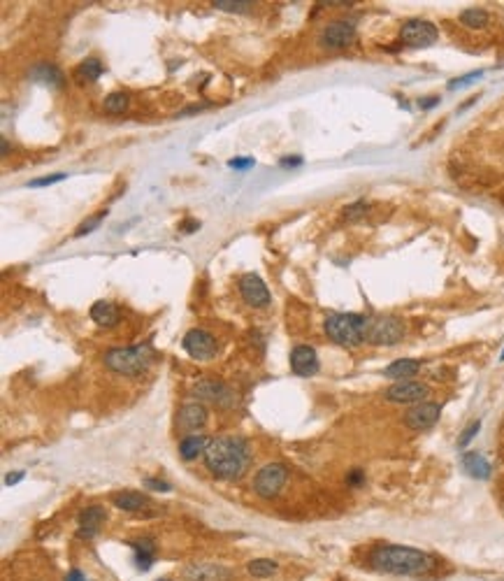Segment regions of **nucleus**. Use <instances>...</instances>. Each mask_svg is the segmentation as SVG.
Instances as JSON below:
<instances>
[{"instance_id":"obj_43","label":"nucleus","mask_w":504,"mask_h":581,"mask_svg":"<svg viewBox=\"0 0 504 581\" xmlns=\"http://www.w3.org/2000/svg\"><path fill=\"white\" fill-rule=\"evenodd\" d=\"M500 361H504V349H502V354H500Z\"/></svg>"},{"instance_id":"obj_21","label":"nucleus","mask_w":504,"mask_h":581,"mask_svg":"<svg viewBox=\"0 0 504 581\" xmlns=\"http://www.w3.org/2000/svg\"><path fill=\"white\" fill-rule=\"evenodd\" d=\"M91 319H93L98 326L112 328L119 324V307L110 300H98L93 307H91Z\"/></svg>"},{"instance_id":"obj_36","label":"nucleus","mask_w":504,"mask_h":581,"mask_svg":"<svg viewBox=\"0 0 504 581\" xmlns=\"http://www.w3.org/2000/svg\"><path fill=\"white\" fill-rule=\"evenodd\" d=\"M228 165H231L233 170H247V167L254 165V158H233L228 160Z\"/></svg>"},{"instance_id":"obj_3","label":"nucleus","mask_w":504,"mask_h":581,"mask_svg":"<svg viewBox=\"0 0 504 581\" xmlns=\"http://www.w3.org/2000/svg\"><path fill=\"white\" fill-rule=\"evenodd\" d=\"M370 317L363 314H330L325 319V335L335 344L342 347H358L365 342V333H368Z\"/></svg>"},{"instance_id":"obj_2","label":"nucleus","mask_w":504,"mask_h":581,"mask_svg":"<svg viewBox=\"0 0 504 581\" xmlns=\"http://www.w3.org/2000/svg\"><path fill=\"white\" fill-rule=\"evenodd\" d=\"M370 563L377 572L395 577H421L434 568V561L425 551L400 544L377 547L370 556Z\"/></svg>"},{"instance_id":"obj_37","label":"nucleus","mask_w":504,"mask_h":581,"mask_svg":"<svg viewBox=\"0 0 504 581\" xmlns=\"http://www.w3.org/2000/svg\"><path fill=\"white\" fill-rule=\"evenodd\" d=\"M365 481V472L363 470H351L349 477H347V484L349 486H361Z\"/></svg>"},{"instance_id":"obj_30","label":"nucleus","mask_w":504,"mask_h":581,"mask_svg":"<svg viewBox=\"0 0 504 581\" xmlns=\"http://www.w3.org/2000/svg\"><path fill=\"white\" fill-rule=\"evenodd\" d=\"M105 217H107V210H103L101 214H96V217L86 219V221H84V224L77 228V233H75V235H77V238H82V235H86V233H93L96 228L101 226V221H103Z\"/></svg>"},{"instance_id":"obj_5","label":"nucleus","mask_w":504,"mask_h":581,"mask_svg":"<svg viewBox=\"0 0 504 581\" xmlns=\"http://www.w3.org/2000/svg\"><path fill=\"white\" fill-rule=\"evenodd\" d=\"M407 328H404V321L398 317H374L368 324V333H365V342L379 344V347H391V344H398Z\"/></svg>"},{"instance_id":"obj_29","label":"nucleus","mask_w":504,"mask_h":581,"mask_svg":"<svg viewBox=\"0 0 504 581\" xmlns=\"http://www.w3.org/2000/svg\"><path fill=\"white\" fill-rule=\"evenodd\" d=\"M212 5L224 12H249L254 3L251 0H214Z\"/></svg>"},{"instance_id":"obj_31","label":"nucleus","mask_w":504,"mask_h":581,"mask_svg":"<svg viewBox=\"0 0 504 581\" xmlns=\"http://www.w3.org/2000/svg\"><path fill=\"white\" fill-rule=\"evenodd\" d=\"M479 430H481V421H472V423H470V426L463 430L460 440H458V447H460V449H463V447H467L470 442L477 438V433H479Z\"/></svg>"},{"instance_id":"obj_41","label":"nucleus","mask_w":504,"mask_h":581,"mask_svg":"<svg viewBox=\"0 0 504 581\" xmlns=\"http://www.w3.org/2000/svg\"><path fill=\"white\" fill-rule=\"evenodd\" d=\"M195 228H200V224H195V221H188V224H184V231H186V233L195 231Z\"/></svg>"},{"instance_id":"obj_10","label":"nucleus","mask_w":504,"mask_h":581,"mask_svg":"<svg viewBox=\"0 0 504 581\" xmlns=\"http://www.w3.org/2000/svg\"><path fill=\"white\" fill-rule=\"evenodd\" d=\"M384 395H386L388 402L418 404V402H425V397L430 395V386L423 384V381L404 379V381H395L391 388H386Z\"/></svg>"},{"instance_id":"obj_4","label":"nucleus","mask_w":504,"mask_h":581,"mask_svg":"<svg viewBox=\"0 0 504 581\" xmlns=\"http://www.w3.org/2000/svg\"><path fill=\"white\" fill-rule=\"evenodd\" d=\"M151 358H154V351H151L149 344H142V347H119L110 349L105 354V365L112 372L119 374H140L151 365Z\"/></svg>"},{"instance_id":"obj_7","label":"nucleus","mask_w":504,"mask_h":581,"mask_svg":"<svg viewBox=\"0 0 504 581\" xmlns=\"http://www.w3.org/2000/svg\"><path fill=\"white\" fill-rule=\"evenodd\" d=\"M437 37H439L437 26L425 19H411L400 28V40L407 44V47H430V44L437 42Z\"/></svg>"},{"instance_id":"obj_38","label":"nucleus","mask_w":504,"mask_h":581,"mask_svg":"<svg viewBox=\"0 0 504 581\" xmlns=\"http://www.w3.org/2000/svg\"><path fill=\"white\" fill-rule=\"evenodd\" d=\"M21 479H24V472H14V475H7V477H5V484H7V486L19 484Z\"/></svg>"},{"instance_id":"obj_1","label":"nucleus","mask_w":504,"mask_h":581,"mask_svg":"<svg viewBox=\"0 0 504 581\" xmlns=\"http://www.w3.org/2000/svg\"><path fill=\"white\" fill-rule=\"evenodd\" d=\"M205 465L217 479L235 481L247 472L251 463V451L242 438H217L205 451Z\"/></svg>"},{"instance_id":"obj_26","label":"nucleus","mask_w":504,"mask_h":581,"mask_svg":"<svg viewBox=\"0 0 504 581\" xmlns=\"http://www.w3.org/2000/svg\"><path fill=\"white\" fill-rule=\"evenodd\" d=\"M488 21H491V17H488V12L481 10V7H470V10L460 12V24L467 28H484L488 26Z\"/></svg>"},{"instance_id":"obj_19","label":"nucleus","mask_w":504,"mask_h":581,"mask_svg":"<svg viewBox=\"0 0 504 581\" xmlns=\"http://www.w3.org/2000/svg\"><path fill=\"white\" fill-rule=\"evenodd\" d=\"M112 504L121 511H142L147 509L149 498L137 491H119L112 495Z\"/></svg>"},{"instance_id":"obj_35","label":"nucleus","mask_w":504,"mask_h":581,"mask_svg":"<svg viewBox=\"0 0 504 581\" xmlns=\"http://www.w3.org/2000/svg\"><path fill=\"white\" fill-rule=\"evenodd\" d=\"M144 486L154 488V491H163V493L172 491V486L167 484V481H160V479H151V477H147V479H144Z\"/></svg>"},{"instance_id":"obj_18","label":"nucleus","mask_w":504,"mask_h":581,"mask_svg":"<svg viewBox=\"0 0 504 581\" xmlns=\"http://www.w3.org/2000/svg\"><path fill=\"white\" fill-rule=\"evenodd\" d=\"M460 463H463V470L467 472L470 477H474V479L491 477V463H488L479 451H465Z\"/></svg>"},{"instance_id":"obj_16","label":"nucleus","mask_w":504,"mask_h":581,"mask_svg":"<svg viewBox=\"0 0 504 581\" xmlns=\"http://www.w3.org/2000/svg\"><path fill=\"white\" fill-rule=\"evenodd\" d=\"M291 370L297 377H311V374L318 372V356L311 347H295L291 351Z\"/></svg>"},{"instance_id":"obj_27","label":"nucleus","mask_w":504,"mask_h":581,"mask_svg":"<svg viewBox=\"0 0 504 581\" xmlns=\"http://www.w3.org/2000/svg\"><path fill=\"white\" fill-rule=\"evenodd\" d=\"M279 565L270 561V558H256V561H251L247 565V570H249V575L251 577H256V579H267V577H272L274 572H277Z\"/></svg>"},{"instance_id":"obj_6","label":"nucleus","mask_w":504,"mask_h":581,"mask_svg":"<svg viewBox=\"0 0 504 581\" xmlns=\"http://www.w3.org/2000/svg\"><path fill=\"white\" fill-rule=\"evenodd\" d=\"M286 479H288L286 465L270 463V465H265L263 470H258V475L254 479V491L261 495V498L272 500V498H277V495L281 493V488H284Z\"/></svg>"},{"instance_id":"obj_9","label":"nucleus","mask_w":504,"mask_h":581,"mask_svg":"<svg viewBox=\"0 0 504 581\" xmlns=\"http://www.w3.org/2000/svg\"><path fill=\"white\" fill-rule=\"evenodd\" d=\"M181 347H184L186 354L190 358H195V361H209V358L217 356V351H219L217 338L207 331H200V328L188 331L184 335V340H181Z\"/></svg>"},{"instance_id":"obj_32","label":"nucleus","mask_w":504,"mask_h":581,"mask_svg":"<svg viewBox=\"0 0 504 581\" xmlns=\"http://www.w3.org/2000/svg\"><path fill=\"white\" fill-rule=\"evenodd\" d=\"M65 179V174L60 172V174H49V177H40V179H33V181H28V186L30 189H40V186H51V184H56V181H63Z\"/></svg>"},{"instance_id":"obj_25","label":"nucleus","mask_w":504,"mask_h":581,"mask_svg":"<svg viewBox=\"0 0 504 581\" xmlns=\"http://www.w3.org/2000/svg\"><path fill=\"white\" fill-rule=\"evenodd\" d=\"M131 547L135 549V561H137V568L140 570H149L151 563H154V542L151 540H137V542H131Z\"/></svg>"},{"instance_id":"obj_39","label":"nucleus","mask_w":504,"mask_h":581,"mask_svg":"<svg viewBox=\"0 0 504 581\" xmlns=\"http://www.w3.org/2000/svg\"><path fill=\"white\" fill-rule=\"evenodd\" d=\"M279 163H281V167H295V165L302 163V158H297V156L295 158H281Z\"/></svg>"},{"instance_id":"obj_22","label":"nucleus","mask_w":504,"mask_h":581,"mask_svg":"<svg viewBox=\"0 0 504 581\" xmlns=\"http://www.w3.org/2000/svg\"><path fill=\"white\" fill-rule=\"evenodd\" d=\"M209 442L212 440H207L205 435H186V438L179 442V456L184 458V461H195L198 456L207 451Z\"/></svg>"},{"instance_id":"obj_34","label":"nucleus","mask_w":504,"mask_h":581,"mask_svg":"<svg viewBox=\"0 0 504 581\" xmlns=\"http://www.w3.org/2000/svg\"><path fill=\"white\" fill-rule=\"evenodd\" d=\"M365 212H368V203L361 200V203H356V205H351V208H347V214H344V217L354 221V219H358V217H363Z\"/></svg>"},{"instance_id":"obj_28","label":"nucleus","mask_w":504,"mask_h":581,"mask_svg":"<svg viewBox=\"0 0 504 581\" xmlns=\"http://www.w3.org/2000/svg\"><path fill=\"white\" fill-rule=\"evenodd\" d=\"M128 110V96L126 94H110L105 98V112L110 114H124Z\"/></svg>"},{"instance_id":"obj_42","label":"nucleus","mask_w":504,"mask_h":581,"mask_svg":"<svg viewBox=\"0 0 504 581\" xmlns=\"http://www.w3.org/2000/svg\"><path fill=\"white\" fill-rule=\"evenodd\" d=\"M439 103V98H432V101H423L421 107H432V105H437Z\"/></svg>"},{"instance_id":"obj_40","label":"nucleus","mask_w":504,"mask_h":581,"mask_svg":"<svg viewBox=\"0 0 504 581\" xmlns=\"http://www.w3.org/2000/svg\"><path fill=\"white\" fill-rule=\"evenodd\" d=\"M65 581H89V579H86V577H84V575H82V572H79V570H72V572H70V575H67V577H65Z\"/></svg>"},{"instance_id":"obj_11","label":"nucleus","mask_w":504,"mask_h":581,"mask_svg":"<svg viewBox=\"0 0 504 581\" xmlns=\"http://www.w3.org/2000/svg\"><path fill=\"white\" fill-rule=\"evenodd\" d=\"M193 395L198 400H207L212 404H219V407H228V404L235 402V393L231 386H226L224 381L217 379H200L193 384Z\"/></svg>"},{"instance_id":"obj_20","label":"nucleus","mask_w":504,"mask_h":581,"mask_svg":"<svg viewBox=\"0 0 504 581\" xmlns=\"http://www.w3.org/2000/svg\"><path fill=\"white\" fill-rule=\"evenodd\" d=\"M418 370H421V361H416V358H400V361H393L384 370V377L395 379V381H404L409 377H416Z\"/></svg>"},{"instance_id":"obj_33","label":"nucleus","mask_w":504,"mask_h":581,"mask_svg":"<svg viewBox=\"0 0 504 581\" xmlns=\"http://www.w3.org/2000/svg\"><path fill=\"white\" fill-rule=\"evenodd\" d=\"M481 77V72H470L465 75V77H458L455 82L448 84V91H455V89H463V87H470V84H474L477 79Z\"/></svg>"},{"instance_id":"obj_17","label":"nucleus","mask_w":504,"mask_h":581,"mask_svg":"<svg viewBox=\"0 0 504 581\" xmlns=\"http://www.w3.org/2000/svg\"><path fill=\"white\" fill-rule=\"evenodd\" d=\"M207 423V409L202 407L200 402H188L179 409V426L184 430H198Z\"/></svg>"},{"instance_id":"obj_15","label":"nucleus","mask_w":504,"mask_h":581,"mask_svg":"<svg viewBox=\"0 0 504 581\" xmlns=\"http://www.w3.org/2000/svg\"><path fill=\"white\" fill-rule=\"evenodd\" d=\"M186 581H231L233 572L217 563H193L184 572Z\"/></svg>"},{"instance_id":"obj_8","label":"nucleus","mask_w":504,"mask_h":581,"mask_svg":"<svg viewBox=\"0 0 504 581\" xmlns=\"http://www.w3.org/2000/svg\"><path fill=\"white\" fill-rule=\"evenodd\" d=\"M356 40V24L354 21H347V19H337V21H330L323 30H321V47L325 49H344V47H351Z\"/></svg>"},{"instance_id":"obj_24","label":"nucleus","mask_w":504,"mask_h":581,"mask_svg":"<svg viewBox=\"0 0 504 581\" xmlns=\"http://www.w3.org/2000/svg\"><path fill=\"white\" fill-rule=\"evenodd\" d=\"M103 63L98 58H86V60H82V63L75 68V79H77L79 84L84 82H96L98 77L103 75Z\"/></svg>"},{"instance_id":"obj_23","label":"nucleus","mask_w":504,"mask_h":581,"mask_svg":"<svg viewBox=\"0 0 504 581\" xmlns=\"http://www.w3.org/2000/svg\"><path fill=\"white\" fill-rule=\"evenodd\" d=\"M30 77H33L35 82L49 84V87H60V84H63V72H60L56 65H49V63L35 65L33 70H30Z\"/></svg>"},{"instance_id":"obj_14","label":"nucleus","mask_w":504,"mask_h":581,"mask_svg":"<svg viewBox=\"0 0 504 581\" xmlns=\"http://www.w3.org/2000/svg\"><path fill=\"white\" fill-rule=\"evenodd\" d=\"M107 521V511L101 504H91L79 514L77 518V535L82 540H91L96 537L98 532H101L103 523Z\"/></svg>"},{"instance_id":"obj_13","label":"nucleus","mask_w":504,"mask_h":581,"mask_svg":"<svg viewBox=\"0 0 504 581\" xmlns=\"http://www.w3.org/2000/svg\"><path fill=\"white\" fill-rule=\"evenodd\" d=\"M240 293L249 307H267L270 302V290L258 274H244L240 279Z\"/></svg>"},{"instance_id":"obj_12","label":"nucleus","mask_w":504,"mask_h":581,"mask_svg":"<svg viewBox=\"0 0 504 581\" xmlns=\"http://www.w3.org/2000/svg\"><path fill=\"white\" fill-rule=\"evenodd\" d=\"M439 414H441V407L437 402H427V400L418 402L411 409H407L404 426L411 428V430H427V428H432L439 421Z\"/></svg>"}]
</instances>
